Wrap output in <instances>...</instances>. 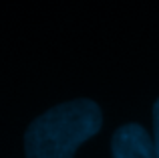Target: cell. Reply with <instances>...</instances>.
<instances>
[{"label": "cell", "instance_id": "cell-1", "mask_svg": "<svg viewBox=\"0 0 159 158\" xmlns=\"http://www.w3.org/2000/svg\"><path fill=\"white\" fill-rule=\"evenodd\" d=\"M101 110L91 99L54 106L28 126L24 154L26 158H73L83 142L101 130Z\"/></svg>", "mask_w": 159, "mask_h": 158}, {"label": "cell", "instance_id": "cell-2", "mask_svg": "<svg viewBox=\"0 0 159 158\" xmlns=\"http://www.w3.org/2000/svg\"><path fill=\"white\" fill-rule=\"evenodd\" d=\"M113 158H157L153 138L139 124H125L111 138Z\"/></svg>", "mask_w": 159, "mask_h": 158}, {"label": "cell", "instance_id": "cell-3", "mask_svg": "<svg viewBox=\"0 0 159 158\" xmlns=\"http://www.w3.org/2000/svg\"><path fill=\"white\" fill-rule=\"evenodd\" d=\"M153 146H155V154L159 158V99L153 106Z\"/></svg>", "mask_w": 159, "mask_h": 158}]
</instances>
